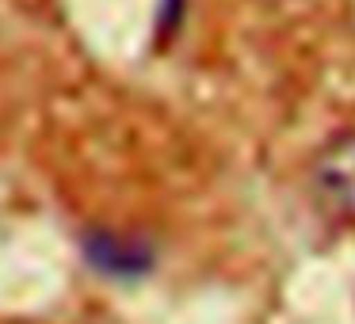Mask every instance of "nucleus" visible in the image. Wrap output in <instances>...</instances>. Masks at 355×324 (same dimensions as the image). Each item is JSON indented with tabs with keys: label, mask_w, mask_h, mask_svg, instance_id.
<instances>
[{
	"label": "nucleus",
	"mask_w": 355,
	"mask_h": 324,
	"mask_svg": "<svg viewBox=\"0 0 355 324\" xmlns=\"http://www.w3.org/2000/svg\"><path fill=\"white\" fill-rule=\"evenodd\" d=\"M313 199L332 222L355 225V130H340L313 153L309 164Z\"/></svg>",
	"instance_id": "f257e3e1"
},
{
	"label": "nucleus",
	"mask_w": 355,
	"mask_h": 324,
	"mask_svg": "<svg viewBox=\"0 0 355 324\" xmlns=\"http://www.w3.org/2000/svg\"><path fill=\"white\" fill-rule=\"evenodd\" d=\"M88 255H92L96 267L115 271V275H130V271H141L149 263V252L138 240L123 237V233H107V229L88 237Z\"/></svg>",
	"instance_id": "f03ea898"
}]
</instances>
